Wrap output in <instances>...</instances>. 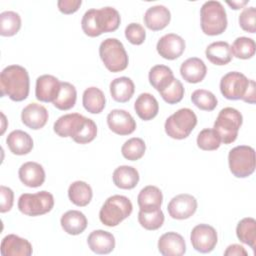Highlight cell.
<instances>
[{
  "instance_id": "cell-36",
  "label": "cell",
  "mask_w": 256,
  "mask_h": 256,
  "mask_svg": "<svg viewBox=\"0 0 256 256\" xmlns=\"http://www.w3.org/2000/svg\"><path fill=\"white\" fill-rule=\"evenodd\" d=\"M165 217L161 208L139 210L138 222L146 230H157L164 223Z\"/></svg>"
},
{
  "instance_id": "cell-28",
  "label": "cell",
  "mask_w": 256,
  "mask_h": 256,
  "mask_svg": "<svg viewBox=\"0 0 256 256\" xmlns=\"http://www.w3.org/2000/svg\"><path fill=\"white\" fill-rule=\"evenodd\" d=\"M109 88L111 97L116 102L120 103H125L129 101L135 92L134 82L126 76L118 77L112 80Z\"/></svg>"
},
{
  "instance_id": "cell-19",
  "label": "cell",
  "mask_w": 256,
  "mask_h": 256,
  "mask_svg": "<svg viewBox=\"0 0 256 256\" xmlns=\"http://www.w3.org/2000/svg\"><path fill=\"white\" fill-rule=\"evenodd\" d=\"M158 250L164 256H181L186 252V243L182 235L167 232L158 240Z\"/></svg>"
},
{
  "instance_id": "cell-16",
  "label": "cell",
  "mask_w": 256,
  "mask_h": 256,
  "mask_svg": "<svg viewBox=\"0 0 256 256\" xmlns=\"http://www.w3.org/2000/svg\"><path fill=\"white\" fill-rule=\"evenodd\" d=\"M61 82L53 75L44 74L36 79L35 96L41 102H53L60 91Z\"/></svg>"
},
{
  "instance_id": "cell-31",
  "label": "cell",
  "mask_w": 256,
  "mask_h": 256,
  "mask_svg": "<svg viewBox=\"0 0 256 256\" xmlns=\"http://www.w3.org/2000/svg\"><path fill=\"white\" fill-rule=\"evenodd\" d=\"M174 74L171 68L166 65H155L153 66L148 75L149 83L158 92H161L167 88L174 80Z\"/></svg>"
},
{
  "instance_id": "cell-38",
  "label": "cell",
  "mask_w": 256,
  "mask_h": 256,
  "mask_svg": "<svg viewBox=\"0 0 256 256\" xmlns=\"http://www.w3.org/2000/svg\"><path fill=\"white\" fill-rule=\"evenodd\" d=\"M232 56L238 59H250L254 56L256 46L255 41L248 37H238L234 40L232 46H230Z\"/></svg>"
},
{
  "instance_id": "cell-40",
  "label": "cell",
  "mask_w": 256,
  "mask_h": 256,
  "mask_svg": "<svg viewBox=\"0 0 256 256\" xmlns=\"http://www.w3.org/2000/svg\"><path fill=\"white\" fill-rule=\"evenodd\" d=\"M192 103L203 111H213L217 104L218 100L216 96L208 90L205 89H197L191 95Z\"/></svg>"
},
{
  "instance_id": "cell-8",
  "label": "cell",
  "mask_w": 256,
  "mask_h": 256,
  "mask_svg": "<svg viewBox=\"0 0 256 256\" xmlns=\"http://www.w3.org/2000/svg\"><path fill=\"white\" fill-rule=\"evenodd\" d=\"M197 125V116L189 108H181L170 115L165 121V132L173 139L187 138Z\"/></svg>"
},
{
  "instance_id": "cell-25",
  "label": "cell",
  "mask_w": 256,
  "mask_h": 256,
  "mask_svg": "<svg viewBox=\"0 0 256 256\" xmlns=\"http://www.w3.org/2000/svg\"><path fill=\"white\" fill-rule=\"evenodd\" d=\"M134 110L140 119L149 121L157 116L159 104L152 94L141 93L134 103Z\"/></svg>"
},
{
  "instance_id": "cell-29",
  "label": "cell",
  "mask_w": 256,
  "mask_h": 256,
  "mask_svg": "<svg viewBox=\"0 0 256 256\" xmlns=\"http://www.w3.org/2000/svg\"><path fill=\"white\" fill-rule=\"evenodd\" d=\"M206 58L214 65L222 66L232 60L230 45L225 41H216L207 46L205 50Z\"/></svg>"
},
{
  "instance_id": "cell-42",
  "label": "cell",
  "mask_w": 256,
  "mask_h": 256,
  "mask_svg": "<svg viewBox=\"0 0 256 256\" xmlns=\"http://www.w3.org/2000/svg\"><path fill=\"white\" fill-rule=\"evenodd\" d=\"M184 87L183 84L180 82V80L174 78L172 83L162 90L160 93V96L162 99L168 103V104H176L179 103L184 96Z\"/></svg>"
},
{
  "instance_id": "cell-14",
  "label": "cell",
  "mask_w": 256,
  "mask_h": 256,
  "mask_svg": "<svg viewBox=\"0 0 256 256\" xmlns=\"http://www.w3.org/2000/svg\"><path fill=\"white\" fill-rule=\"evenodd\" d=\"M109 129L117 135H129L136 129V122L132 115L123 109H113L107 115Z\"/></svg>"
},
{
  "instance_id": "cell-15",
  "label": "cell",
  "mask_w": 256,
  "mask_h": 256,
  "mask_svg": "<svg viewBox=\"0 0 256 256\" xmlns=\"http://www.w3.org/2000/svg\"><path fill=\"white\" fill-rule=\"evenodd\" d=\"M185 46V41L181 36L174 33H168L158 40L156 49L162 58L175 60L183 54Z\"/></svg>"
},
{
  "instance_id": "cell-3",
  "label": "cell",
  "mask_w": 256,
  "mask_h": 256,
  "mask_svg": "<svg viewBox=\"0 0 256 256\" xmlns=\"http://www.w3.org/2000/svg\"><path fill=\"white\" fill-rule=\"evenodd\" d=\"M1 96H8L12 101L20 102L29 95L30 79L27 70L20 65H9L0 74Z\"/></svg>"
},
{
  "instance_id": "cell-26",
  "label": "cell",
  "mask_w": 256,
  "mask_h": 256,
  "mask_svg": "<svg viewBox=\"0 0 256 256\" xmlns=\"http://www.w3.org/2000/svg\"><path fill=\"white\" fill-rule=\"evenodd\" d=\"M62 229L69 235H79L87 228L86 216L78 210H69L60 219Z\"/></svg>"
},
{
  "instance_id": "cell-20",
  "label": "cell",
  "mask_w": 256,
  "mask_h": 256,
  "mask_svg": "<svg viewBox=\"0 0 256 256\" xmlns=\"http://www.w3.org/2000/svg\"><path fill=\"white\" fill-rule=\"evenodd\" d=\"M20 181L27 187H40L45 181V171L42 165L37 162L29 161L23 163L18 171Z\"/></svg>"
},
{
  "instance_id": "cell-1",
  "label": "cell",
  "mask_w": 256,
  "mask_h": 256,
  "mask_svg": "<svg viewBox=\"0 0 256 256\" xmlns=\"http://www.w3.org/2000/svg\"><path fill=\"white\" fill-rule=\"evenodd\" d=\"M54 132L60 137H70L78 144L92 142L97 136L96 123L79 113L60 116L53 125Z\"/></svg>"
},
{
  "instance_id": "cell-24",
  "label": "cell",
  "mask_w": 256,
  "mask_h": 256,
  "mask_svg": "<svg viewBox=\"0 0 256 256\" xmlns=\"http://www.w3.org/2000/svg\"><path fill=\"white\" fill-rule=\"evenodd\" d=\"M6 143L9 150L15 155H26L33 149V139L25 131L13 130L6 138Z\"/></svg>"
},
{
  "instance_id": "cell-44",
  "label": "cell",
  "mask_w": 256,
  "mask_h": 256,
  "mask_svg": "<svg viewBox=\"0 0 256 256\" xmlns=\"http://www.w3.org/2000/svg\"><path fill=\"white\" fill-rule=\"evenodd\" d=\"M125 37L133 45H141L146 38V31L139 23H130L125 28Z\"/></svg>"
},
{
  "instance_id": "cell-46",
  "label": "cell",
  "mask_w": 256,
  "mask_h": 256,
  "mask_svg": "<svg viewBox=\"0 0 256 256\" xmlns=\"http://www.w3.org/2000/svg\"><path fill=\"white\" fill-rule=\"evenodd\" d=\"M81 0H59L57 2L58 9L61 13L69 15L75 13L81 6Z\"/></svg>"
},
{
  "instance_id": "cell-37",
  "label": "cell",
  "mask_w": 256,
  "mask_h": 256,
  "mask_svg": "<svg viewBox=\"0 0 256 256\" xmlns=\"http://www.w3.org/2000/svg\"><path fill=\"white\" fill-rule=\"evenodd\" d=\"M21 17L17 12H2L0 14V35L4 37L16 35L21 28Z\"/></svg>"
},
{
  "instance_id": "cell-4",
  "label": "cell",
  "mask_w": 256,
  "mask_h": 256,
  "mask_svg": "<svg viewBox=\"0 0 256 256\" xmlns=\"http://www.w3.org/2000/svg\"><path fill=\"white\" fill-rule=\"evenodd\" d=\"M200 24L204 34L216 36L222 34L227 28V15L225 8L219 1H207L200 9Z\"/></svg>"
},
{
  "instance_id": "cell-47",
  "label": "cell",
  "mask_w": 256,
  "mask_h": 256,
  "mask_svg": "<svg viewBox=\"0 0 256 256\" xmlns=\"http://www.w3.org/2000/svg\"><path fill=\"white\" fill-rule=\"evenodd\" d=\"M247 254L245 248L239 244H231L224 251V255L226 256H247Z\"/></svg>"
},
{
  "instance_id": "cell-12",
  "label": "cell",
  "mask_w": 256,
  "mask_h": 256,
  "mask_svg": "<svg viewBox=\"0 0 256 256\" xmlns=\"http://www.w3.org/2000/svg\"><path fill=\"white\" fill-rule=\"evenodd\" d=\"M192 247L200 253H209L214 250L218 236L214 227L208 224L196 225L190 234Z\"/></svg>"
},
{
  "instance_id": "cell-6",
  "label": "cell",
  "mask_w": 256,
  "mask_h": 256,
  "mask_svg": "<svg viewBox=\"0 0 256 256\" xmlns=\"http://www.w3.org/2000/svg\"><path fill=\"white\" fill-rule=\"evenodd\" d=\"M99 56L104 66L113 73L125 70L129 63L124 45L116 38H107L101 42L99 46Z\"/></svg>"
},
{
  "instance_id": "cell-13",
  "label": "cell",
  "mask_w": 256,
  "mask_h": 256,
  "mask_svg": "<svg viewBox=\"0 0 256 256\" xmlns=\"http://www.w3.org/2000/svg\"><path fill=\"white\" fill-rule=\"evenodd\" d=\"M197 200L194 196L183 193L174 196L167 205V211L173 219L184 220L190 218L197 210Z\"/></svg>"
},
{
  "instance_id": "cell-41",
  "label": "cell",
  "mask_w": 256,
  "mask_h": 256,
  "mask_svg": "<svg viewBox=\"0 0 256 256\" xmlns=\"http://www.w3.org/2000/svg\"><path fill=\"white\" fill-rule=\"evenodd\" d=\"M197 146L204 151L217 150L221 145V138L213 128L201 130L197 136Z\"/></svg>"
},
{
  "instance_id": "cell-34",
  "label": "cell",
  "mask_w": 256,
  "mask_h": 256,
  "mask_svg": "<svg viewBox=\"0 0 256 256\" xmlns=\"http://www.w3.org/2000/svg\"><path fill=\"white\" fill-rule=\"evenodd\" d=\"M237 238L244 244L249 245L252 250L256 246V221L252 217H246L240 220L236 227Z\"/></svg>"
},
{
  "instance_id": "cell-10",
  "label": "cell",
  "mask_w": 256,
  "mask_h": 256,
  "mask_svg": "<svg viewBox=\"0 0 256 256\" xmlns=\"http://www.w3.org/2000/svg\"><path fill=\"white\" fill-rule=\"evenodd\" d=\"M54 197L48 191L37 193H24L18 199V209L27 216H40L52 210Z\"/></svg>"
},
{
  "instance_id": "cell-11",
  "label": "cell",
  "mask_w": 256,
  "mask_h": 256,
  "mask_svg": "<svg viewBox=\"0 0 256 256\" xmlns=\"http://www.w3.org/2000/svg\"><path fill=\"white\" fill-rule=\"evenodd\" d=\"M251 83L243 73L231 71L220 80L221 94L228 100H243Z\"/></svg>"
},
{
  "instance_id": "cell-30",
  "label": "cell",
  "mask_w": 256,
  "mask_h": 256,
  "mask_svg": "<svg viewBox=\"0 0 256 256\" xmlns=\"http://www.w3.org/2000/svg\"><path fill=\"white\" fill-rule=\"evenodd\" d=\"M82 104L86 111L91 114L101 113L106 105V98L102 90L97 87H89L85 89L82 96Z\"/></svg>"
},
{
  "instance_id": "cell-32",
  "label": "cell",
  "mask_w": 256,
  "mask_h": 256,
  "mask_svg": "<svg viewBox=\"0 0 256 256\" xmlns=\"http://www.w3.org/2000/svg\"><path fill=\"white\" fill-rule=\"evenodd\" d=\"M69 200L76 206H87L93 197V191L91 186L84 181H75L70 184L68 188Z\"/></svg>"
},
{
  "instance_id": "cell-18",
  "label": "cell",
  "mask_w": 256,
  "mask_h": 256,
  "mask_svg": "<svg viewBox=\"0 0 256 256\" xmlns=\"http://www.w3.org/2000/svg\"><path fill=\"white\" fill-rule=\"evenodd\" d=\"M47 109L35 102L29 103L21 112L22 123L32 130H39L43 128L48 121Z\"/></svg>"
},
{
  "instance_id": "cell-17",
  "label": "cell",
  "mask_w": 256,
  "mask_h": 256,
  "mask_svg": "<svg viewBox=\"0 0 256 256\" xmlns=\"http://www.w3.org/2000/svg\"><path fill=\"white\" fill-rule=\"evenodd\" d=\"M2 256H30L33 253L31 243L18 235L8 234L1 241Z\"/></svg>"
},
{
  "instance_id": "cell-22",
  "label": "cell",
  "mask_w": 256,
  "mask_h": 256,
  "mask_svg": "<svg viewBox=\"0 0 256 256\" xmlns=\"http://www.w3.org/2000/svg\"><path fill=\"white\" fill-rule=\"evenodd\" d=\"M207 73V67L202 59L191 57L185 60L180 66V74L188 83H199L203 81Z\"/></svg>"
},
{
  "instance_id": "cell-23",
  "label": "cell",
  "mask_w": 256,
  "mask_h": 256,
  "mask_svg": "<svg viewBox=\"0 0 256 256\" xmlns=\"http://www.w3.org/2000/svg\"><path fill=\"white\" fill-rule=\"evenodd\" d=\"M87 244L90 250L96 254H109L115 248V238L108 231L94 230L89 234Z\"/></svg>"
},
{
  "instance_id": "cell-39",
  "label": "cell",
  "mask_w": 256,
  "mask_h": 256,
  "mask_svg": "<svg viewBox=\"0 0 256 256\" xmlns=\"http://www.w3.org/2000/svg\"><path fill=\"white\" fill-rule=\"evenodd\" d=\"M146 151V144L143 139L139 137H133L125 141L121 147V153L123 157L130 161H136L143 157Z\"/></svg>"
},
{
  "instance_id": "cell-27",
  "label": "cell",
  "mask_w": 256,
  "mask_h": 256,
  "mask_svg": "<svg viewBox=\"0 0 256 256\" xmlns=\"http://www.w3.org/2000/svg\"><path fill=\"white\" fill-rule=\"evenodd\" d=\"M112 178L116 187L130 190L136 187L140 176L136 168L128 165H122L114 170Z\"/></svg>"
},
{
  "instance_id": "cell-9",
  "label": "cell",
  "mask_w": 256,
  "mask_h": 256,
  "mask_svg": "<svg viewBox=\"0 0 256 256\" xmlns=\"http://www.w3.org/2000/svg\"><path fill=\"white\" fill-rule=\"evenodd\" d=\"M230 172L237 178H246L255 171V150L251 146L239 145L228 154Z\"/></svg>"
},
{
  "instance_id": "cell-33",
  "label": "cell",
  "mask_w": 256,
  "mask_h": 256,
  "mask_svg": "<svg viewBox=\"0 0 256 256\" xmlns=\"http://www.w3.org/2000/svg\"><path fill=\"white\" fill-rule=\"evenodd\" d=\"M163 202L161 190L153 185L145 186L141 189L137 197V203L141 210L160 208Z\"/></svg>"
},
{
  "instance_id": "cell-48",
  "label": "cell",
  "mask_w": 256,
  "mask_h": 256,
  "mask_svg": "<svg viewBox=\"0 0 256 256\" xmlns=\"http://www.w3.org/2000/svg\"><path fill=\"white\" fill-rule=\"evenodd\" d=\"M255 96H256V93H255V81L251 79V83H250L248 92H247L246 96L244 97L243 101L246 102V103H249V104H254L255 103Z\"/></svg>"
},
{
  "instance_id": "cell-43",
  "label": "cell",
  "mask_w": 256,
  "mask_h": 256,
  "mask_svg": "<svg viewBox=\"0 0 256 256\" xmlns=\"http://www.w3.org/2000/svg\"><path fill=\"white\" fill-rule=\"evenodd\" d=\"M240 27L249 33H255L256 31V9L255 7H246L239 15Z\"/></svg>"
},
{
  "instance_id": "cell-2",
  "label": "cell",
  "mask_w": 256,
  "mask_h": 256,
  "mask_svg": "<svg viewBox=\"0 0 256 256\" xmlns=\"http://www.w3.org/2000/svg\"><path fill=\"white\" fill-rule=\"evenodd\" d=\"M121 22L119 12L110 6L87 10L81 20L83 32L89 37H98L102 33L114 32Z\"/></svg>"
},
{
  "instance_id": "cell-5",
  "label": "cell",
  "mask_w": 256,
  "mask_h": 256,
  "mask_svg": "<svg viewBox=\"0 0 256 256\" xmlns=\"http://www.w3.org/2000/svg\"><path fill=\"white\" fill-rule=\"evenodd\" d=\"M133 210L130 199L123 195L108 197L99 211V219L108 227H115L128 218Z\"/></svg>"
},
{
  "instance_id": "cell-45",
  "label": "cell",
  "mask_w": 256,
  "mask_h": 256,
  "mask_svg": "<svg viewBox=\"0 0 256 256\" xmlns=\"http://www.w3.org/2000/svg\"><path fill=\"white\" fill-rule=\"evenodd\" d=\"M0 195H1V204L0 212L6 213L11 210L14 203V192L11 188L4 185L0 186Z\"/></svg>"
},
{
  "instance_id": "cell-35",
  "label": "cell",
  "mask_w": 256,
  "mask_h": 256,
  "mask_svg": "<svg viewBox=\"0 0 256 256\" xmlns=\"http://www.w3.org/2000/svg\"><path fill=\"white\" fill-rule=\"evenodd\" d=\"M77 99V91L74 85L69 82H61V87L57 98L52 102L53 105L62 111L74 107Z\"/></svg>"
},
{
  "instance_id": "cell-49",
  "label": "cell",
  "mask_w": 256,
  "mask_h": 256,
  "mask_svg": "<svg viewBox=\"0 0 256 256\" xmlns=\"http://www.w3.org/2000/svg\"><path fill=\"white\" fill-rule=\"evenodd\" d=\"M249 0H243V1H227L226 3L231 7V9L238 10L240 8H243L246 4H248Z\"/></svg>"
},
{
  "instance_id": "cell-21",
  "label": "cell",
  "mask_w": 256,
  "mask_h": 256,
  "mask_svg": "<svg viewBox=\"0 0 256 256\" xmlns=\"http://www.w3.org/2000/svg\"><path fill=\"white\" fill-rule=\"evenodd\" d=\"M171 20V13L164 5H155L148 8L144 14L143 21L145 26L152 31L164 29Z\"/></svg>"
},
{
  "instance_id": "cell-7",
  "label": "cell",
  "mask_w": 256,
  "mask_h": 256,
  "mask_svg": "<svg viewBox=\"0 0 256 256\" xmlns=\"http://www.w3.org/2000/svg\"><path fill=\"white\" fill-rule=\"evenodd\" d=\"M242 123L243 116L237 109L225 107L220 110L213 129L219 134L221 143L231 144L237 139Z\"/></svg>"
}]
</instances>
